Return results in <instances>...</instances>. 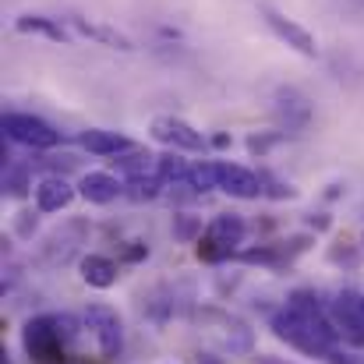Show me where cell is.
I'll return each instance as SVG.
<instances>
[{
    "instance_id": "cell-12",
    "label": "cell",
    "mask_w": 364,
    "mask_h": 364,
    "mask_svg": "<svg viewBox=\"0 0 364 364\" xmlns=\"http://www.w3.org/2000/svg\"><path fill=\"white\" fill-rule=\"evenodd\" d=\"M78 269H82V279H85L89 287H96V290H110V287L121 279L117 262L107 258V255H82Z\"/></svg>"
},
{
    "instance_id": "cell-16",
    "label": "cell",
    "mask_w": 364,
    "mask_h": 364,
    "mask_svg": "<svg viewBox=\"0 0 364 364\" xmlns=\"http://www.w3.org/2000/svg\"><path fill=\"white\" fill-rule=\"evenodd\" d=\"M117 173L124 181H145V177H159V156H149V152H131V159H114Z\"/></svg>"
},
{
    "instance_id": "cell-1",
    "label": "cell",
    "mask_w": 364,
    "mask_h": 364,
    "mask_svg": "<svg viewBox=\"0 0 364 364\" xmlns=\"http://www.w3.org/2000/svg\"><path fill=\"white\" fill-rule=\"evenodd\" d=\"M64 343L68 340H64V329H60V315H36L21 329V347L32 361H57Z\"/></svg>"
},
{
    "instance_id": "cell-27",
    "label": "cell",
    "mask_w": 364,
    "mask_h": 364,
    "mask_svg": "<svg viewBox=\"0 0 364 364\" xmlns=\"http://www.w3.org/2000/svg\"><path fill=\"white\" fill-rule=\"evenodd\" d=\"M361 241H364V237H361Z\"/></svg>"
},
{
    "instance_id": "cell-26",
    "label": "cell",
    "mask_w": 364,
    "mask_h": 364,
    "mask_svg": "<svg viewBox=\"0 0 364 364\" xmlns=\"http://www.w3.org/2000/svg\"><path fill=\"white\" fill-rule=\"evenodd\" d=\"M258 364H287V361H279V358H269V354H262V358H258Z\"/></svg>"
},
{
    "instance_id": "cell-23",
    "label": "cell",
    "mask_w": 364,
    "mask_h": 364,
    "mask_svg": "<svg viewBox=\"0 0 364 364\" xmlns=\"http://www.w3.org/2000/svg\"><path fill=\"white\" fill-rule=\"evenodd\" d=\"M145 255H149V247H145V244H138V241H134V247H127V251H124V258H127V262H138V258H145Z\"/></svg>"
},
{
    "instance_id": "cell-9",
    "label": "cell",
    "mask_w": 364,
    "mask_h": 364,
    "mask_svg": "<svg viewBox=\"0 0 364 364\" xmlns=\"http://www.w3.org/2000/svg\"><path fill=\"white\" fill-rule=\"evenodd\" d=\"M78 195L85 202H92V205H110V202H117L124 195V184L121 177H114L107 170H92V173H85L78 181Z\"/></svg>"
},
{
    "instance_id": "cell-13",
    "label": "cell",
    "mask_w": 364,
    "mask_h": 364,
    "mask_svg": "<svg viewBox=\"0 0 364 364\" xmlns=\"http://www.w3.org/2000/svg\"><path fill=\"white\" fill-rule=\"evenodd\" d=\"M276 110L287 121V127H304V124L311 121V103L297 89H279L276 92Z\"/></svg>"
},
{
    "instance_id": "cell-24",
    "label": "cell",
    "mask_w": 364,
    "mask_h": 364,
    "mask_svg": "<svg viewBox=\"0 0 364 364\" xmlns=\"http://www.w3.org/2000/svg\"><path fill=\"white\" fill-rule=\"evenodd\" d=\"M198 364H223V358H216V354H198Z\"/></svg>"
},
{
    "instance_id": "cell-11",
    "label": "cell",
    "mask_w": 364,
    "mask_h": 364,
    "mask_svg": "<svg viewBox=\"0 0 364 364\" xmlns=\"http://www.w3.org/2000/svg\"><path fill=\"white\" fill-rule=\"evenodd\" d=\"M75 202V188L64 177H43L36 184V209L39 213H60Z\"/></svg>"
},
{
    "instance_id": "cell-22",
    "label": "cell",
    "mask_w": 364,
    "mask_h": 364,
    "mask_svg": "<svg viewBox=\"0 0 364 364\" xmlns=\"http://www.w3.org/2000/svg\"><path fill=\"white\" fill-rule=\"evenodd\" d=\"M14 230H18V237H32V234H36V216H32V213H18Z\"/></svg>"
},
{
    "instance_id": "cell-8",
    "label": "cell",
    "mask_w": 364,
    "mask_h": 364,
    "mask_svg": "<svg viewBox=\"0 0 364 364\" xmlns=\"http://www.w3.org/2000/svg\"><path fill=\"white\" fill-rule=\"evenodd\" d=\"M216 170H220V191H227L230 198H262L265 195L262 173L237 166V163H216Z\"/></svg>"
},
{
    "instance_id": "cell-25",
    "label": "cell",
    "mask_w": 364,
    "mask_h": 364,
    "mask_svg": "<svg viewBox=\"0 0 364 364\" xmlns=\"http://www.w3.org/2000/svg\"><path fill=\"white\" fill-rule=\"evenodd\" d=\"M213 145H216V149H227V145H230V138H227V134H216V138H213Z\"/></svg>"
},
{
    "instance_id": "cell-3",
    "label": "cell",
    "mask_w": 364,
    "mask_h": 364,
    "mask_svg": "<svg viewBox=\"0 0 364 364\" xmlns=\"http://www.w3.org/2000/svg\"><path fill=\"white\" fill-rule=\"evenodd\" d=\"M85 326L92 329L100 354H103L107 361H114L124 347V322H121V315H117V308H110V304H103V301H92V304L85 308Z\"/></svg>"
},
{
    "instance_id": "cell-5",
    "label": "cell",
    "mask_w": 364,
    "mask_h": 364,
    "mask_svg": "<svg viewBox=\"0 0 364 364\" xmlns=\"http://www.w3.org/2000/svg\"><path fill=\"white\" fill-rule=\"evenodd\" d=\"M149 131H152L156 141H163L170 149H181V152H202L205 149V134L195 131L191 124L181 121V117H156L149 124Z\"/></svg>"
},
{
    "instance_id": "cell-10",
    "label": "cell",
    "mask_w": 364,
    "mask_h": 364,
    "mask_svg": "<svg viewBox=\"0 0 364 364\" xmlns=\"http://www.w3.org/2000/svg\"><path fill=\"white\" fill-rule=\"evenodd\" d=\"M78 141H82V149L92 152V156H124V152H134V149H138L127 134L103 131V127H89V131H82Z\"/></svg>"
},
{
    "instance_id": "cell-19",
    "label": "cell",
    "mask_w": 364,
    "mask_h": 364,
    "mask_svg": "<svg viewBox=\"0 0 364 364\" xmlns=\"http://www.w3.org/2000/svg\"><path fill=\"white\" fill-rule=\"evenodd\" d=\"M188 184H191L195 191L220 188V170H216V163H198V166H191V173H188Z\"/></svg>"
},
{
    "instance_id": "cell-21",
    "label": "cell",
    "mask_w": 364,
    "mask_h": 364,
    "mask_svg": "<svg viewBox=\"0 0 364 364\" xmlns=\"http://www.w3.org/2000/svg\"><path fill=\"white\" fill-rule=\"evenodd\" d=\"M287 304H290V308H297V311H322L318 294H311V290H294Z\"/></svg>"
},
{
    "instance_id": "cell-18",
    "label": "cell",
    "mask_w": 364,
    "mask_h": 364,
    "mask_svg": "<svg viewBox=\"0 0 364 364\" xmlns=\"http://www.w3.org/2000/svg\"><path fill=\"white\" fill-rule=\"evenodd\" d=\"M188 173H191V166L181 156H159V181L163 184H181V181H188Z\"/></svg>"
},
{
    "instance_id": "cell-14",
    "label": "cell",
    "mask_w": 364,
    "mask_h": 364,
    "mask_svg": "<svg viewBox=\"0 0 364 364\" xmlns=\"http://www.w3.org/2000/svg\"><path fill=\"white\" fill-rule=\"evenodd\" d=\"M14 28L25 32V36H46V39H53V43H68V39H71V32H68L57 18H43V14H25V18L14 21Z\"/></svg>"
},
{
    "instance_id": "cell-15",
    "label": "cell",
    "mask_w": 364,
    "mask_h": 364,
    "mask_svg": "<svg viewBox=\"0 0 364 364\" xmlns=\"http://www.w3.org/2000/svg\"><path fill=\"white\" fill-rule=\"evenodd\" d=\"M82 36H89V39H96V43H103V46H114V50H134V43L117 32V28H110V25H100V21H85V18H68Z\"/></svg>"
},
{
    "instance_id": "cell-20",
    "label": "cell",
    "mask_w": 364,
    "mask_h": 364,
    "mask_svg": "<svg viewBox=\"0 0 364 364\" xmlns=\"http://www.w3.org/2000/svg\"><path fill=\"white\" fill-rule=\"evenodd\" d=\"M4 188H7V195H11V198H21V195L28 191V173H25V170H18V166H11V170H7V177H4Z\"/></svg>"
},
{
    "instance_id": "cell-7",
    "label": "cell",
    "mask_w": 364,
    "mask_h": 364,
    "mask_svg": "<svg viewBox=\"0 0 364 364\" xmlns=\"http://www.w3.org/2000/svg\"><path fill=\"white\" fill-rule=\"evenodd\" d=\"M262 18H265V25L272 28V36H276V39H283L290 50H297L301 57H318L315 36H311L308 28H301L297 21L283 18V14H279V11H272V7H262Z\"/></svg>"
},
{
    "instance_id": "cell-4",
    "label": "cell",
    "mask_w": 364,
    "mask_h": 364,
    "mask_svg": "<svg viewBox=\"0 0 364 364\" xmlns=\"http://www.w3.org/2000/svg\"><path fill=\"white\" fill-rule=\"evenodd\" d=\"M4 134L25 149H53L60 141V131L53 124L32 114H4Z\"/></svg>"
},
{
    "instance_id": "cell-6",
    "label": "cell",
    "mask_w": 364,
    "mask_h": 364,
    "mask_svg": "<svg viewBox=\"0 0 364 364\" xmlns=\"http://www.w3.org/2000/svg\"><path fill=\"white\" fill-rule=\"evenodd\" d=\"M85 223H68L64 230H53L50 237H46V244H43V251H39V262L43 265H68L75 255H78V247H82V241H85Z\"/></svg>"
},
{
    "instance_id": "cell-2",
    "label": "cell",
    "mask_w": 364,
    "mask_h": 364,
    "mask_svg": "<svg viewBox=\"0 0 364 364\" xmlns=\"http://www.w3.org/2000/svg\"><path fill=\"white\" fill-rule=\"evenodd\" d=\"M247 234V223H244L241 213H220L213 216V223L205 227V241L198 244V255L205 262H220V258H230L234 247L244 241Z\"/></svg>"
},
{
    "instance_id": "cell-17",
    "label": "cell",
    "mask_w": 364,
    "mask_h": 364,
    "mask_svg": "<svg viewBox=\"0 0 364 364\" xmlns=\"http://www.w3.org/2000/svg\"><path fill=\"white\" fill-rule=\"evenodd\" d=\"M173 237L181 244H195L202 237V216H191V213H177L173 216Z\"/></svg>"
}]
</instances>
